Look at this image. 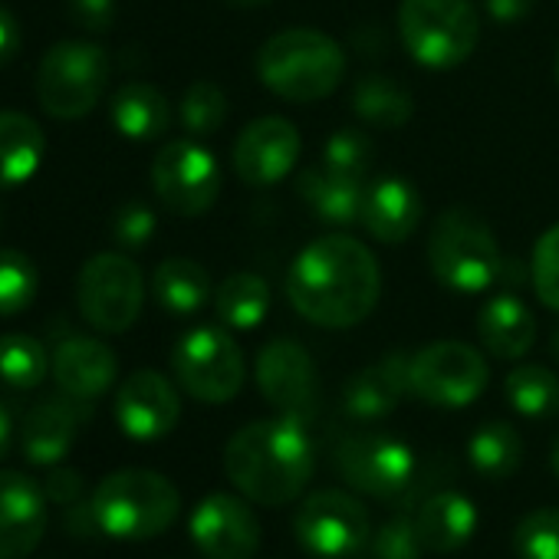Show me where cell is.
<instances>
[{
  "label": "cell",
  "mask_w": 559,
  "mask_h": 559,
  "mask_svg": "<svg viewBox=\"0 0 559 559\" xmlns=\"http://www.w3.org/2000/svg\"><path fill=\"white\" fill-rule=\"evenodd\" d=\"M379 294V260L362 240L349 234H326L310 240L287 273L290 307L307 323L323 330L359 326L372 317Z\"/></svg>",
  "instance_id": "1"
},
{
  "label": "cell",
  "mask_w": 559,
  "mask_h": 559,
  "mask_svg": "<svg viewBox=\"0 0 559 559\" xmlns=\"http://www.w3.org/2000/svg\"><path fill=\"white\" fill-rule=\"evenodd\" d=\"M317 451L304 421H250L224 448V474L240 497L260 507L294 503L313 480Z\"/></svg>",
  "instance_id": "2"
},
{
  "label": "cell",
  "mask_w": 559,
  "mask_h": 559,
  "mask_svg": "<svg viewBox=\"0 0 559 559\" xmlns=\"http://www.w3.org/2000/svg\"><path fill=\"white\" fill-rule=\"evenodd\" d=\"M257 76L280 99L317 103L340 90L346 76V53L323 31L290 27L260 47Z\"/></svg>",
  "instance_id": "3"
},
{
  "label": "cell",
  "mask_w": 559,
  "mask_h": 559,
  "mask_svg": "<svg viewBox=\"0 0 559 559\" xmlns=\"http://www.w3.org/2000/svg\"><path fill=\"white\" fill-rule=\"evenodd\" d=\"M428 266L444 290L477 297L500 280L503 257L480 214L467 207H448L428 230Z\"/></svg>",
  "instance_id": "4"
},
{
  "label": "cell",
  "mask_w": 559,
  "mask_h": 559,
  "mask_svg": "<svg viewBox=\"0 0 559 559\" xmlns=\"http://www.w3.org/2000/svg\"><path fill=\"white\" fill-rule=\"evenodd\" d=\"M90 500L103 526V536L122 543L152 539L165 533L181 513L178 487L165 474L145 467H126L103 477Z\"/></svg>",
  "instance_id": "5"
},
{
  "label": "cell",
  "mask_w": 559,
  "mask_h": 559,
  "mask_svg": "<svg viewBox=\"0 0 559 559\" xmlns=\"http://www.w3.org/2000/svg\"><path fill=\"white\" fill-rule=\"evenodd\" d=\"M399 37L415 63L451 70L477 50L480 17L474 0H402Z\"/></svg>",
  "instance_id": "6"
},
{
  "label": "cell",
  "mask_w": 559,
  "mask_h": 559,
  "mask_svg": "<svg viewBox=\"0 0 559 559\" xmlns=\"http://www.w3.org/2000/svg\"><path fill=\"white\" fill-rule=\"evenodd\" d=\"M109 86V53L90 40H63L47 50L37 70V99L53 119L90 116Z\"/></svg>",
  "instance_id": "7"
},
{
  "label": "cell",
  "mask_w": 559,
  "mask_h": 559,
  "mask_svg": "<svg viewBox=\"0 0 559 559\" xmlns=\"http://www.w3.org/2000/svg\"><path fill=\"white\" fill-rule=\"evenodd\" d=\"M145 304V276L126 253H96L80 266L76 307L80 317L106 333L119 336L135 326Z\"/></svg>",
  "instance_id": "8"
},
{
  "label": "cell",
  "mask_w": 559,
  "mask_h": 559,
  "mask_svg": "<svg viewBox=\"0 0 559 559\" xmlns=\"http://www.w3.org/2000/svg\"><path fill=\"white\" fill-rule=\"evenodd\" d=\"M171 369L178 385L204 405L230 402L243 389L247 376L240 346L221 326L188 330L171 353Z\"/></svg>",
  "instance_id": "9"
},
{
  "label": "cell",
  "mask_w": 559,
  "mask_h": 559,
  "mask_svg": "<svg viewBox=\"0 0 559 559\" xmlns=\"http://www.w3.org/2000/svg\"><path fill=\"white\" fill-rule=\"evenodd\" d=\"M294 536L317 559H353L369 549L372 516L356 493L323 487L300 503Z\"/></svg>",
  "instance_id": "10"
},
{
  "label": "cell",
  "mask_w": 559,
  "mask_h": 559,
  "mask_svg": "<svg viewBox=\"0 0 559 559\" xmlns=\"http://www.w3.org/2000/svg\"><path fill=\"white\" fill-rule=\"evenodd\" d=\"M336 471L343 480L382 503H408L415 493V454L392 435H349L336 448Z\"/></svg>",
  "instance_id": "11"
},
{
  "label": "cell",
  "mask_w": 559,
  "mask_h": 559,
  "mask_svg": "<svg viewBox=\"0 0 559 559\" xmlns=\"http://www.w3.org/2000/svg\"><path fill=\"white\" fill-rule=\"evenodd\" d=\"M490 369L484 356L457 340H438L408 359V389L435 408H467L484 395Z\"/></svg>",
  "instance_id": "12"
},
{
  "label": "cell",
  "mask_w": 559,
  "mask_h": 559,
  "mask_svg": "<svg viewBox=\"0 0 559 559\" xmlns=\"http://www.w3.org/2000/svg\"><path fill=\"white\" fill-rule=\"evenodd\" d=\"M152 188L168 211L181 217H201L211 211L221 191L217 158L198 139L165 142L152 162Z\"/></svg>",
  "instance_id": "13"
},
{
  "label": "cell",
  "mask_w": 559,
  "mask_h": 559,
  "mask_svg": "<svg viewBox=\"0 0 559 559\" xmlns=\"http://www.w3.org/2000/svg\"><path fill=\"white\" fill-rule=\"evenodd\" d=\"M257 389L260 395L294 421L310 425L320 412V376L313 356L297 340H273L257 353Z\"/></svg>",
  "instance_id": "14"
},
{
  "label": "cell",
  "mask_w": 559,
  "mask_h": 559,
  "mask_svg": "<svg viewBox=\"0 0 559 559\" xmlns=\"http://www.w3.org/2000/svg\"><path fill=\"white\" fill-rule=\"evenodd\" d=\"M188 533L204 559H253L260 546L257 513L247 497L227 490H214L194 507Z\"/></svg>",
  "instance_id": "15"
},
{
  "label": "cell",
  "mask_w": 559,
  "mask_h": 559,
  "mask_svg": "<svg viewBox=\"0 0 559 559\" xmlns=\"http://www.w3.org/2000/svg\"><path fill=\"white\" fill-rule=\"evenodd\" d=\"M300 158V132L284 116H263L243 126L230 148L234 171L250 188H270L284 181Z\"/></svg>",
  "instance_id": "16"
},
{
  "label": "cell",
  "mask_w": 559,
  "mask_h": 559,
  "mask_svg": "<svg viewBox=\"0 0 559 559\" xmlns=\"http://www.w3.org/2000/svg\"><path fill=\"white\" fill-rule=\"evenodd\" d=\"M116 425L132 441H162L181 418V399L171 379L155 369L132 372L116 392Z\"/></svg>",
  "instance_id": "17"
},
{
  "label": "cell",
  "mask_w": 559,
  "mask_h": 559,
  "mask_svg": "<svg viewBox=\"0 0 559 559\" xmlns=\"http://www.w3.org/2000/svg\"><path fill=\"white\" fill-rule=\"evenodd\" d=\"M44 484L24 471H0V559H27L47 533Z\"/></svg>",
  "instance_id": "18"
},
{
  "label": "cell",
  "mask_w": 559,
  "mask_h": 559,
  "mask_svg": "<svg viewBox=\"0 0 559 559\" xmlns=\"http://www.w3.org/2000/svg\"><path fill=\"white\" fill-rule=\"evenodd\" d=\"M50 376H53L60 395L93 408V402H99L116 385L119 359H116V353L103 340L67 336L53 349Z\"/></svg>",
  "instance_id": "19"
},
{
  "label": "cell",
  "mask_w": 559,
  "mask_h": 559,
  "mask_svg": "<svg viewBox=\"0 0 559 559\" xmlns=\"http://www.w3.org/2000/svg\"><path fill=\"white\" fill-rule=\"evenodd\" d=\"M90 418V405L70 402L67 395L57 399H44L37 402L17 431L21 451L34 467H53L63 464V457L73 451L76 444V431L80 425Z\"/></svg>",
  "instance_id": "20"
},
{
  "label": "cell",
  "mask_w": 559,
  "mask_h": 559,
  "mask_svg": "<svg viewBox=\"0 0 559 559\" xmlns=\"http://www.w3.org/2000/svg\"><path fill=\"white\" fill-rule=\"evenodd\" d=\"M412 520L425 552L464 549L477 533V503L451 487L431 493H412Z\"/></svg>",
  "instance_id": "21"
},
{
  "label": "cell",
  "mask_w": 559,
  "mask_h": 559,
  "mask_svg": "<svg viewBox=\"0 0 559 559\" xmlns=\"http://www.w3.org/2000/svg\"><path fill=\"white\" fill-rule=\"evenodd\" d=\"M425 217V201L418 188L405 178H379L362 194L359 224L382 243H405Z\"/></svg>",
  "instance_id": "22"
},
{
  "label": "cell",
  "mask_w": 559,
  "mask_h": 559,
  "mask_svg": "<svg viewBox=\"0 0 559 559\" xmlns=\"http://www.w3.org/2000/svg\"><path fill=\"white\" fill-rule=\"evenodd\" d=\"M408 359L405 353H389L379 362L359 369L343 389V412L356 421H379L399 408L408 389Z\"/></svg>",
  "instance_id": "23"
},
{
  "label": "cell",
  "mask_w": 559,
  "mask_h": 559,
  "mask_svg": "<svg viewBox=\"0 0 559 559\" xmlns=\"http://www.w3.org/2000/svg\"><path fill=\"white\" fill-rule=\"evenodd\" d=\"M477 336H480V346L493 359L513 362V359H523L533 349L536 320H533L530 307L520 297L497 294L477 313Z\"/></svg>",
  "instance_id": "24"
},
{
  "label": "cell",
  "mask_w": 559,
  "mask_h": 559,
  "mask_svg": "<svg viewBox=\"0 0 559 559\" xmlns=\"http://www.w3.org/2000/svg\"><path fill=\"white\" fill-rule=\"evenodd\" d=\"M47 155L44 129L24 112H0V191L27 185Z\"/></svg>",
  "instance_id": "25"
},
{
  "label": "cell",
  "mask_w": 559,
  "mask_h": 559,
  "mask_svg": "<svg viewBox=\"0 0 559 559\" xmlns=\"http://www.w3.org/2000/svg\"><path fill=\"white\" fill-rule=\"evenodd\" d=\"M109 119L116 132L129 142H152L168 132L171 106L152 83H126L109 103Z\"/></svg>",
  "instance_id": "26"
},
{
  "label": "cell",
  "mask_w": 559,
  "mask_h": 559,
  "mask_svg": "<svg viewBox=\"0 0 559 559\" xmlns=\"http://www.w3.org/2000/svg\"><path fill=\"white\" fill-rule=\"evenodd\" d=\"M211 276L198 260L168 257L152 273V297L171 317H194L211 300Z\"/></svg>",
  "instance_id": "27"
},
{
  "label": "cell",
  "mask_w": 559,
  "mask_h": 559,
  "mask_svg": "<svg viewBox=\"0 0 559 559\" xmlns=\"http://www.w3.org/2000/svg\"><path fill=\"white\" fill-rule=\"evenodd\" d=\"M297 191L300 198L313 207V214L326 224L346 227L356 224L362 214V194H366V181H353L333 171H320V168H307L297 175Z\"/></svg>",
  "instance_id": "28"
},
{
  "label": "cell",
  "mask_w": 559,
  "mask_h": 559,
  "mask_svg": "<svg viewBox=\"0 0 559 559\" xmlns=\"http://www.w3.org/2000/svg\"><path fill=\"white\" fill-rule=\"evenodd\" d=\"M270 310V287L260 273L240 270L221 280L214 290V313L227 330H257Z\"/></svg>",
  "instance_id": "29"
},
{
  "label": "cell",
  "mask_w": 559,
  "mask_h": 559,
  "mask_svg": "<svg viewBox=\"0 0 559 559\" xmlns=\"http://www.w3.org/2000/svg\"><path fill=\"white\" fill-rule=\"evenodd\" d=\"M353 112L369 126L399 129L415 116V99L399 80L372 73L353 86Z\"/></svg>",
  "instance_id": "30"
},
{
  "label": "cell",
  "mask_w": 559,
  "mask_h": 559,
  "mask_svg": "<svg viewBox=\"0 0 559 559\" xmlns=\"http://www.w3.org/2000/svg\"><path fill=\"white\" fill-rule=\"evenodd\" d=\"M467 461L484 477H510L523 461V438L507 421H484L467 441Z\"/></svg>",
  "instance_id": "31"
},
{
  "label": "cell",
  "mask_w": 559,
  "mask_h": 559,
  "mask_svg": "<svg viewBox=\"0 0 559 559\" xmlns=\"http://www.w3.org/2000/svg\"><path fill=\"white\" fill-rule=\"evenodd\" d=\"M503 395L523 418L543 421L559 415V376L546 366H516L503 379Z\"/></svg>",
  "instance_id": "32"
},
{
  "label": "cell",
  "mask_w": 559,
  "mask_h": 559,
  "mask_svg": "<svg viewBox=\"0 0 559 559\" xmlns=\"http://www.w3.org/2000/svg\"><path fill=\"white\" fill-rule=\"evenodd\" d=\"M47 376H50V356L37 336L31 333L0 336V382L17 392H31L44 385Z\"/></svg>",
  "instance_id": "33"
},
{
  "label": "cell",
  "mask_w": 559,
  "mask_h": 559,
  "mask_svg": "<svg viewBox=\"0 0 559 559\" xmlns=\"http://www.w3.org/2000/svg\"><path fill=\"white\" fill-rule=\"evenodd\" d=\"M40 290L37 263L14 247H0V317L24 313Z\"/></svg>",
  "instance_id": "34"
},
{
  "label": "cell",
  "mask_w": 559,
  "mask_h": 559,
  "mask_svg": "<svg viewBox=\"0 0 559 559\" xmlns=\"http://www.w3.org/2000/svg\"><path fill=\"white\" fill-rule=\"evenodd\" d=\"M178 119H181V129L191 139H204V135L217 132L224 126V119H227V96H224V90L207 83V80L191 83L188 93L181 96Z\"/></svg>",
  "instance_id": "35"
},
{
  "label": "cell",
  "mask_w": 559,
  "mask_h": 559,
  "mask_svg": "<svg viewBox=\"0 0 559 559\" xmlns=\"http://www.w3.org/2000/svg\"><path fill=\"white\" fill-rule=\"evenodd\" d=\"M376 158V145L362 129H340L323 148V168L353 181H366Z\"/></svg>",
  "instance_id": "36"
},
{
  "label": "cell",
  "mask_w": 559,
  "mask_h": 559,
  "mask_svg": "<svg viewBox=\"0 0 559 559\" xmlns=\"http://www.w3.org/2000/svg\"><path fill=\"white\" fill-rule=\"evenodd\" d=\"M513 549L520 559H559V510L539 507L523 513L513 530Z\"/></svg>",
  "instance_id": "37"
},
{
  "label": "cell",
  "mask_w": 559,
  "mask_h": 559,
  "mask_svg": "<svg viewBox=\"0 0 559 559\" xmlns=\"http://www.w3.org/2000/svg\"><path fill=\"white\" fill-rule=\"evenodd\" d=\"M366 552L372 559H421L425 556V546L418 539L412 510H402V513L389 516L385 523H379L372 530V539H369V549Z\"/></svg>",
  "instance_id": "38"
},
{
  "label": "cell",
  "mask_w": 559,
  "mask_h": 559,
  "mask_svg": "<svg viewBox=\"0 0 559 559\" xmlns=\"http://www.w3.org/2000/svg\"><path fill=\"white\" fill-rule=\"evenodd\" d=\"M530 276H533V294L539 297V304L559 313V224L543 230V237L536 240Z\"/></svg>",
  "instance_id": "39"
},
{
  "label": "cell",
  "mask_w": 559,
  "mask_h": 559,
  "mask_svg": "<svg viewBox=\"0 0 559 559\" xmlns=\"http://www.w3.org/2000/svg\"><path fill=\"white\" fill-rule=\"evenodd\" d=\"M155 227H158L155 211H152L148 204H142V201L122 204V207L116 211V217H112V237H116V243L126 247V250L145 247V243L155 237Z\"/></svg>",
  "instance_id": "40"
},
{
  "label": "cell",
  "mask_w": 559,
  "mask_h": 559,
  "mask_svg": "<svg viewBox=\"0 0 559 559\" xmlns=\"http://www.w3.org/2000/svg\"><path fill=\"white\" fill-rule=\"evenodd\" d=\"M44 493H47L50 503L70 507V503H76V500L86 497V480H83V474H80L76 467H70V464H53V467H47Z\"/></svg>",
  "instance_id": "41"
},
{
  "label": "cell",
  "mask_w": 559,
  "mask_h": 559,
  "mask_svg": "<svg viewBox=\"0 0 559 559\" xmlns=\"http://www.w3.org/2000/svg\"><path fill=\"white\" fill-rule=\"evenodd\" d=\"M67 14L90 34H106L116 24V0H67Z\"/></svg>",
  "instance_id": "42"
},
{
  "label": "cell",
  "mask_w": 559,
  "mask_h": 559,
  "mask_svg": "<svg viewBox=\"0 0 559 559\" xmlns=\"http://www.w3.org/2000/svg\"><path fill=\"white\" fill-rule=\"evenodd\" d=\"M63 530L76 539H96L103 536V526L96 520V510H93V500L83 497L70 507H63Z\"/></svg>",
  "instance_id": "43"
},
{
  "label": "cell",
  "mask_w": 559,
  "mask_h": 559,
  "mask_svg": "<svg viewBox=\"0 0 559 559\" xmlns=\"http://www.w3.org/2000/svg\"><path fill=\"white\" fill-rule=\"evenodd\" d=\"M17 50H21V24L4 4H0V67L11 63Z\"/></svg>",
  "instance_id": "44"
},
{
  "label": "cell",
  "mask_w": 559,
  "mask_h": 559,
  "mask_svg": "<svg viewBox=\"0 0 559 559\" xmlns=\"http://www.w3.org/2000/svg\"><path fill=\"white\" fill-rule=\"evenodd\" d=\"M484 8L497 24H516L536 8V0H484Z\"/></svg>",
  "instance_id": "45"
},
{
  "label": "cell",
  "mask_w": 559,
  "mask_h": 559,
  "mask_svg": "<svg viewBox=\"0 0 559 559\" xmlns=\"http://www.w3.org/2000/svg\"><path fill=\"white\" fill-rule=\"evenodd\" d=\"M11 448H14V415L0 402V461L11 454Z\"/></svg>",
  "instance_id": "46"
},
{
  "label": "cell",
  "mask_w": 559,
  "mask_h": 559,
  "mask_svg": "<svg viewBox=\"0 0 559 559\" xmlns=\"http://www.w3.org/2000/svg\"><path fill=\"white\" fill-rule=\"evenodd\" d=\"M227 8H263V4H270V0H224Z\"/></svg>",
  "instance_id": "47"
},
{
  "label": "cell",
  "mask_w": 559,
  "mask_h": 559,
  "mask_svg": "<svg viewBox=\"0 0 559 559\" xmlns=\"http://www.w3.org/2000/svg\"><path fill=\"white\" fill-rule=\"evenodd\" d=\"M552 474L559 480V435H556V444H552Z\"/></svg>",
  "instance_id": "48"
},
{
  "label": "cell",
  "mask_w": 559,
  "mask_h": 559,
  "mask_svg": "<svg viewBox=\"0 0 559 559\" xmlns=\"http://www.w3.org/2000/svg\"><path fill=\"white\" fill-rule=\"evenodd\" d=\"M552 356L559 359V330H556V336H552Z\"/></svg>",
  "instance_id": "49"
},
{
  "label": "cell",
  "mask_w": 559,
  "mask_h": 559,
  "mask_svg": "<svg viewBox=\"0 0 559 559\" xmlns=\"http://www.w3.org/2000/svg\"><path fill=\"white\" fill-rule=\"evenodd\" d=\"M552 73H556V83H559V50H556V63H552Z\"/></svg>",
  "instance_id": "50"
},
{
  "label": "cell",
  "mask_w": 559,
  "mask_h": 559,
  "mask_svg": "<svg viewBox=\"0 0 559 559\" xmlns=\"http://www.w3.org/2000/svg\"><path fill=\"white\" fill-rule=\"evenodd\" d=\"M0 224H4V214H0Z\"/></svg>",
  "instance_id": "51"
}]
</instances>
